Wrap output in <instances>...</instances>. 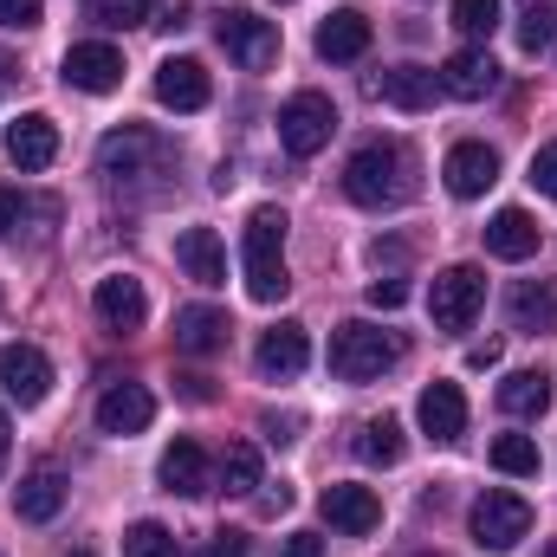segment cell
<instances>
[{"label": "cell", "mask_w": 557, "mask_h": 557, "mask_svg": "<svg viewBox=\"0 0 557 557\" xmlns=\"http://www.w3.org/2000/svg\"><path fill=\"white\" fill-rule=\"evenodd\" d=\"M344 195L357 201V208H403L409 195H416V156L403 149V143L376 137L363 143L350 162H344Z\"/></svg>", "instance_id": "cell-1"}, {"label": "cell", "mask_w": 557, "mask_h": 557, "mask_svg": "<svg viewBox=\"0 0 557 557\" xmlns=\"http://www.w3.org/2000/svg\"><path fill=\"white\" fill-rule=\"evenodd\" d=\"M240 273H247V292H253L260 305H278V298L292 292V278H285V208H253V214H247Z\"/></svg>", "instance_id": "cell-2"}, {"label": "cell", "mask_w": 557, "mask_h": 557, "mask_svg": "<svg viewBox=\"0 0 557 557\" xmlns=\"http://www.w3.org/2000/svg\"><path fill=\"white\" fill-rule=\"evenodd\" d=\"M396 363H403V337L396 331H383L370 318H350V324L331 331V376L337 383H376Z\"/></svg>", "instance_id": "cell-3"}, {"label": "cell", "mask_w": 557, "mask_h": 557, "mask_svg": "<svg viewBox=\"0 0 557 557\" xmlns=\"http://www.w3.org/2000/svg\"><path fill=\"white\" fill-rule=\"evenodd\" d=\"M169 169H175V149L143 124H124L98 143V175H111V188H137V182L169 175Z\"/></svg>", "instance_id": "cell-4"}, {"label": "cell", "mask_w": 557, "mask_h": 557, "mask_svg": "<svg viewBox=\"0 0 557 557\" xmlns=\"http://www.w3.org/2000/svg\"><path fill=\"white\" fill-rule=\"evenodd\" d=\"M467 525H473V545L480 552H512V545L532 539V506L519 493H506V486H486L473 499V519Z\"/></svg>", "instance_id": "cell-5"}, {"label": "cell", "mask_w": 557, "mask_h": 557, "mask_svg": "<svg viewBox=\"0 0 557 557\" xmlns=\"http://www.w3.org/2000/svg\"><path fill=\"white\" fill-rule=\"evenodd\" d=\"M337 131V104L324 98V91H292L285 98V111H278V143H285V156H318L324 143Z\"/></svg>", "instance_id": "cell-6"}, {"label": "cell", "mask_w": 557, "mask_h": 557, "mask_svg": "<svg viewBox=\"0 0 557 557\" xmlns=\"http://www.w3.org/2000/svg\"><path fill=\"white\" fill-rule=\"evenodd\" d=\"M480 305H486V273L480 267H447V273H434V285H428L434 331H467L480 318Z\"/></svg>", "instance_id": "cell-7"}, {"label": "cell", "mask_w": 557, "mask_h": 557, "mask_svg": "<svg viewBox=\"0 0 557 557\" xmlns=\"http://www.w3.org/2000/svg\"><path fill=\"white\" fill-rule=\"evenodd\" d=\"M214 39L227 46V59H234L240 72H267V65L278 59V26L260 20V13H247V7L214 13Z\"/></svg>", "instance_id": "cell-8"}, {"label": "cell", "mask_w": 557, "mask_h": 557, "mask_svg": "<svg viewBox=\"0 0 557 557\" xmlns=\"http://www.w3.org/2000/svg\"><path fill=\"white\" fill-rule=\"evenodd\" d=\"M0 383H7V403L20 409H39L52 396V357L39 344H7L0 350Z\"/></svg>", "instance_id": "cell-9"}, {"label": "cell", "mask_w": 557, "mask_h": 557, "mask_svg": "<svg viewBox=\"0 0 557 557\" xmlns=\"http://www.w3.org/2000/svg\"><path fill=\"white\" fill-rule=\"evenodd\" d=\"M59 78H65L72 91L104 98V91H117V85H124V52H117V46H104V39L72 46V52H65V65H59Z\"/></svg>", "instance_id": "cell-10"}, {"label": "cell", "mask_w": 557, "mask_h": 557, "mask_svg": "<svg viewBox=\"0 0 557 557\" xmlns=\"http://www.w3.org/2000/svg\"><path fill=\"white\" fill-rule=\"evenodd\" d=\"M7 162H13L20 175H39V169H52V162H59V124H52L46 111H26V117H13V124H7Z\"/></svg>", "instance_id": "cell-11"}, {"label": "cell", "mask_w": 557, "mask_h": 557, "mask_svg": "<svg viewBox=\"0 0 557 557\" xmlns=\"http://www.w3.org/2000/svg\"><path fill=\"white\" fill-rule=\"evenodd\" d=\"M214 98V78L201 59H162L156 65V104L162 111H201Z\"/></svg>", "instance_id": "cell-12"}, {"label": "cell", "mask_w": 557, "mask_h": 557, "mask_svg": "<svg viewBox=\"0 0 557 557\" xmlns=\"http://www.w3.org/2000/svg\"><path fill=\"white\" fill-rule=\"evenodd\" d=\"M318 512H324L337 532H350V539H370V532L383 525V499H376L370 486H350V480H344V486H324V493H318Z\"/></svg>", "instance_id": "cell-13"}, {"label": "cell", "mask_w": 557, "mask_h": 557, "mask_svg": "<svg viewBox=\"0 0 557 557\" xmlns=\"http://www.w3.org/2000/svg\"><path fill=\"white\" fill-rule=\"evenodd\" d=\"M311 363V337H305V324H273L267 337H260V350H253V370L267 376V383H292L298 370Z\"/></svg>", "instance_id": "cell-14"}, {"label": "cell", "mask_w": 557, "mask_h": 557, "mask_svg": "<svg viewBox=\"0 0 557 557\" xmlns=\"http://www.w3.org/2000/svg\"><path fill=\"white\" fill-rule=\"evenodd\" d=\"M441 91L447 98H460V104H473V98H486L493 85H499V65L486 59V46H460V52H447L441 59Z\"/></svg>", "instance_id": "cell-15"}, {"label": "cell", "mask_w": 557, "mask_h": 557, "mask_svg": "<svg viewBox=\"0 0 557 557\" xmlns=\"http://www.w3.org/2000/svg\"><path fill=\"white\" fill-rule=\"evenodd\" d=\"M416 421L428 441H441V447H454L460 434H467V396H460V383H428L416 403Z\"/></svg>", "instance_id": "cell-16"}, {"label": "cell", "mask_w": 557, "mask_h": 557, "mask_svg": "<svg viewBox=\"0 0 557 557\" xmlns=\"http://www.w3.org/2000/svg\"><path fill=\"white\" fill-rule=\"evenodd\" d=\"M91 311H98L111 331H143V318H149V292H143V278L111 273V278H98V292H91Z\"/></svg>", "instance_id": "cell-17"}, {"label": "cell", "mask_w": 557, "mask_h": 557, "mask_svg": "<svg viewBox=\"0 0 557 557\" xmlns=\"http://www.w3.org/2000/svg\"><path fill=\"white\" fill-rule=\"evenodd\" d=\"M441 175H447V195L473 201V195H486V188L499 182V156H493L486 143H454L447 162H441Z\"/></svg>", "instance_id": "cell-18"}, {"label": "cell", "mask_w": 557, "mask_h": 557, "mask_svg": "<svg viewBox=\"0 0 557 557\" xmlns=\"http://www.w3.org/2000/svg\"><path fill=\"white\" fill-rule=\"evenodd\" d=\"M149 421H156V396H149L143 383H111V389L98 396V428L117 434V441H124V434H143Z\"/></svg>", "instance_id": "cell-19"}, {"label": "cell", "mask_w": 557, "mask_h": 557, "mask_svg": "<svg viewBox=\"0 0 557 557\" xmlns=\"http://www.w3.org/2000/svg\"><path fill=\"white\" fill-rule=\"evenodd\" d=\"M227 311L221 305H182L175 311V350L182 357H214V350H227Z\"/></svg>", "instance_id": "cell-20"}, {"label": "cell", "mask_w": 557, "mask_h": 557, "mask_svg": "<svg viewBox=\"0 0 557 557\" xmlns=\"http://www.w3.org/2000/svg\"><path fill=\"white\" fill-rule=\"evenodd\" d=\"M156 473H162V486H169V493H182V499H195V493H208V486H214V473H208V454H201V441H188V434L162 447Z\"/></svg>", "instance_id": "cell-21"}, {"label": "cell", "mask_w": 557, "mask_h": 557, "mask_svg": "<svg viewBox=\"0 0 557 557\" xmlns=\"http://www.w3.org/2000/svg\"><path fill=\"white\" fill-rule=\"evenodd\" d=\"M65 473L52 467V460H39L26 480H20V493H13V512L26 519V525H46V519H59V506H65Z\"/></svg>", "instance_id": "cell-22"}, {"label": "cell", "mask_w": 557, "mask_h": 557, "mask_svg": "<svg viewBox=\"0 0 557 557\" xmlns=\"http://www.w3.org/2000/svg\"><path fill=\"white\" fill-rule=\"evenodd\" d=\"M175 260H182V273L195 285H227V247H221L214 227H182L175 234Z\"/></svg>", "instance_id": "cell-23"}, {"label": "cell", "mask_w": 557, "mask_h": 557, "mask_svg": "<svg viewBox=\"0 0 557 557\" xmlns=\"http://www.w3.org/2000/svg\"><path fill=\"white\" fill-rule=\"evenodd\" d=\"M370 52V20L357 13V7H337L324 26H318V59L324 65H350V59H363Z\"/></svg>", "instance_id": "cell-24"}, {"label": "cell", "mask_w": 557, "mask_h": 557, "mask_svg": "<svg viewBox=\"0 0 557 557\" xmlns=\"http://www.w3.org/2000/svg\"><path fill=\"white\" fill-rule=\"evenodd\" d=\"M539 240H545V234H539V221H532L525 208H499V214L486 221V253H493V260H532Z\"/></svg>", "instance_id": "cell-25"}, {"label": "cell", "mask_w": 557, "mask_h": 557, "mask_svg": "<svg viewBox=\"0 0 557 557\" xmlns=\"http://www.w3.org/2000/svg\"><path fill=\"white\" fill-rule=\"evenodd\" d=\"M376 98L396 104V111H428V104L441 98V78H434L428 65H389V72L376 78Z\"/></svg>", "instance_id": "cell-26"}, {"label": "cell", "mask_w": 557, "mask_h": 557, "mask_svg": "<svg viewBox=\"0 0 557 557\" xmlns=\"http://www.w3.org/2000/svg\"><path fill=\"white\" fill-rule=\"evenodd\" d=\"M512 331H525V337H545V331H557V292L545 285V278L512 285Z\"/></svg>", "instance_id": "cell-27"}, {"label": "cell", "mask_w": 557, "mask_h": 557, "mask_svg": "<svg viewBox=\"0 0 557 557\" xmlns=\"http://www.w3.org/2000/svg\"><path fill=\"white\" fill-rule=\"evenodd\" d=\"M499 409L512 421H539L552 409V383H545L539 370H512V376L499 383Z\"/></svg>", "instance_id": "cell-28"}, {"label": "cell", "mask_w": 557, "mask_h": 557, "mask_svg": "<svg viewBox=\"0 0 557 557\" xmlns=\"http://www.w3.org/2000/svg\"><path fill=\"white\" fill-rule=\"evenodd\" d=\"M357 454L370 460V467H396L403 454H409V434H403V421L396 416H376L357 428Z\"/></svg>", "instance_id": "cell-29"}, {"label": "cell", "mask_w": 557, "mask_h": 557, "mask_svg": "<svg viewBox=\"0 0 557 557\" xmlns=\"http://www.w3.org/2000/svg\"><path fill=\"white\" fill-rule=\"evenodd\" d=\"M267 486V467H260V447L253 441H234L227 454H221V493H260Z\"/></svg>", "instance_id": "cell-30"}, {"label": "cell", "mask_w": 557, "mask_h": 557, "mask_svg": "<svg viewBox=\"0 0 557 557\" xmlns=\"http://www.w3.org/2000/svg\"><path fill=\"white\" fill-rule=\"evenodd\" d=\"M493 467L506 480H539V441L532 434H499L493 441Z\"/></svg>", "instance_id": "cell-31"}, {"label": "cell", "mask_w": 557, "mask_h": 557, "mask_svg": "<svg viewBox=\"0 0 557 557\" xmlns=\"http://www.w3.org/2000/svg\"><path fill=\"white\" fill-rule=\"evenodd\" d=\"M552 39H557V7L552 0H525V7H519V52L539 59Z\"/></svg>", "instance_id": "cell-32"}, {"label": "cell", "mask_w": 557, "mask_h": 557, "mask_svg": "<svg viewBox=\"0 0 557 557\" xmlns=\"http://www.w3.org/2000/svg\"><path fill=\"white\" fill-rule=\"evenodd\" d=\"M85 20H98L111 33H131V26H149V0H85Z\"/></svg>", "instance_id": "cell-33"}, {"label": "cell", "mask_w": 557, "mask_h": 557, "mask_svg": "<svg viewBox=\"0 0 557 557\" xmlns=\"http://www.w3.org/2000/svg\"><path fill=\"white\" fill-rule=\"evenodd\" d=\"M124 557H182V552H175V532H169V525L137 519V525L124 532Z\"/></svg>", "instance_id": "cell-34"}, {"label": "cell", "mask_w": 557, "mask_h": 557, "mask_svg": "<svg viewBox=\"0 0 557 557\" xmlns=\"http://www.w3.org/2000/svg\"><path fill=\"white\" fill-rule=\"evenodd\" d=\"M447 13H454V26H460L467 39H493V33H499V0H454Z\"/></svg>", "instance_id": "cell-35"}, {"label": "cell", "mask_w": 557, "mask_h": 557, "mask_svg": "<svg viewBox=\"0 0 557 557\" xmlns=\"http://www.w3.org/2000/svg\"><path fill=\"white\" fill-rule=\"evenodd\" d=\"M46 20V0H0V26L7 33H33Z\"/></svg>", "instance_id": "cell-36"}, {"label": "cell", "mask_w": 557, "mask_h": 557, "mask_svg": "<svg viewBox=\"0 0 557 557\" xmlns=\"http://www.w3.org/2000/svg\"><path fill=\"white\" fill-rule=\"evenodd\" d=\"M532 188H539V195H552V201H557V143H545V149L532 156Z\"/></svg>", "instance_id": "cell-37"}, {"label": "cell", "mask_w": 557, "mask_h": 557, "mask_svg": "<svg viewBox=\"0 0 557 557\" xmlns=\"http://www.w3.org/2000/svg\"><path fill=\"white\" fill-rule=\"evenodd\" d=\"M370 305L376 311H403L409 305V285L403 278H370Z\"/></svg>", "instance_id": "cell-38"}, {"label": "cell", "mask_w": 557, "mask_h": 557, "mask_svg": "<svg viewBox=\"0 0 557 557\" xmlns=\"http://www.w3.org/2000/svg\"><path fill=\"white\" fill-rule=\"evenodd\" d=\"M149 13H156V20H149V26H162V33H182V26H188V13H195V7H188V0H156V7H149Z\"/></svg>", "instance_id": "cell-39"}, {"label": "cell", "mask_w": 557, "mask_h": 557, "mask_svg": "<svg viewBox=\"0 0 557 557\" xmlns=\"http://www.w3.org/2000/svg\"><path fill=\"white\" fill-rule=\"evenodd\" d=\"M26 208H33V201H26L20 188H0V234H7V227H20V221H26Z\"/></svg>", "instance_id": "cell-40"}, {"label": "cell", "mask_w": 557, "mask_h": 557, "mask_svg": "<svg viewBox=\"0 0 557 557\" xmlns=\"http://www.w3.org/2000/svg\"><path fill=\"white\" fill-rule=\"evenodd\" d=\"M278 557H324V539H318V532H292V539L278 545Z\"/></svg>", "instance_id": "cell-41"}, {"label": "cell", "mask_w": 557, "mask_h": 557, "mask_svg": "<svg viewBox=\"0 0 557 557\" xmlns=\"http://www.w3.org/2000/svg\"><path fill=\"white\" fill-rule=\"evenodd\" d=\"M214 557H247V532H214Z\"/></svg>", "instance_id": "cell-42"}, {"label": "cell", "mask_w": 557, "mask_h": 557, "mask_svg": "<svg viewBox=\"0 0 557 557\" xmlns=\"http://www.w3.org/2000/svg\"><path fill=\"white\" fill-rule=\"evenodd\" d=\"M467 363H473V370H493V363H499V344H473Z\"/></svg>", "instance_id": "cell-43"}, {"label": "cell", "mask_w": 557, "mask_h": 557, "mask_svg": "<svg viewBox=\"0 0 557 557\" xmlns=\"http://www.w3.org/2000/svg\"><path fill=\"white\" fill-rule=\"evenodd\" d=\"M285 506H292V486L285 480H278V493H260V512H285Z\"/></svg>", "instance_id": "cell-44"}, {"label": "cell", "mask_w": 557, "mask_h": 557, "mask_svg": "<svg viewBox=\"0 0 557 557\" xmlns=\"http://www.w3.org/2000/svg\"><path fill=\"white\" fill-rule=\"evenodd\" d=\"M0 467H7V416H0Z\"/></svg>", "instance_id": "cell-45"}, {"label": "cell", "mask_w": 557, "mask_h": 557, "mask_svg": "<svg viewBox=\"0 0 557 557\" xmlns=\"http://www.w3.org/2000/svg\"><path fill=\"white\" fill-rule=\"evenodd\" d=\"M545 557H557V539H552V545H545Z\"/></svg>", "instance_id": "cell-46"}, {"label": "cell", "mask_w": 557, "mask_h": 557, "mask_svg": "<svg viewBox=\"0 0 557 557\" xmlns=\"http://www.w3.org/2000/svg\"><path fill=\"white\" fill-rule=\"evenodd\" d=\"M72 557H91V552H72Z\"/></svg>", "instance_id": "cell-47"}]
</instances>
